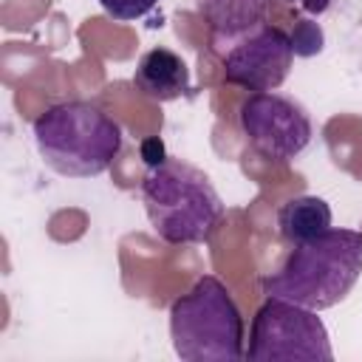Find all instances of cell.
I'll return each instance as SVG.
<instances>
[{"mask_svg": "<svg viewBox=\"0 0 362 362\" xmlns=\"http://www.w3.org/2000/svg\"><path fill=\"white\" fill-rule=\"evenodd\" d=\"M218 54L223 65V79L255 93L280 88L294 59L291 37L272 23L249 28L246 34L223 45Z\"/></svg>", "mask_w": 362, "mask_h": 362, "instance_id": "cell-7", "label": "cell"}, {"mask_svg": "<svg viewBox=\"0 0 362 362\" xmlns=\"http://www.w3.org/2000/svg\"><path fill=\"white\" fill-rule=\"evenodd\" d=\"M246 359L252 362H283V359H308L331 362V339L314 308L266 297L255 311L249 328Z\"/></svg>", "mask_w": 362, "mask_h": 362, "instance_id": "cell-5", "label": "cell"}, {"mask_svg": "<svg viewBox=\"0 0 362 362\" xmlns=\"http://www.w3.org/2000/svg\"><path fill=\"white\" fill-rule=\"evenodd\" d=\"M277 229H280V238L288 240L291 246L311 240L325 229H331V206L317 195L288 198L277 209Z\"/></svg>", "mask_w": 362, "mask_h": 362, "instance_id": "cell-10", "label": "cell"}, {"mask_svg": "<svg viewBox=\"0 0 362 362\" xmlns=\"http://www.w3.org/2000/svg\"><path fill=\"white\" fill-rule=\"evenodd\" d=\"M141 201L153 232L170 246L206 243L223 218V201L209 175L175 156L150 164Z\"/></svg>", "mask_w": 362, "mask_h": 362, "instance_id": "cell-2", "label": "cell"}, {"mask_svg": "<svg viewBox=\"0 0 362 362\" xmlns=\"http://www.w3.org/2000/svg\"><path fill=\"white\" fill-rule=\"evenodd\" d=\"M238 122L249 144L272 161H291L311 141V116L308 110L283 93L257 90L243 99Z\"/></svg>", "mask_w": 362, "mask_h": 362, "instance_id": "cell-6", "label": "cell"}, {"mask_svg": "<svg viewBox=\"0 0 362 362\" xmlns=\"http://www.w3.org/2000/svg\"><path fill=\"white\" fill-rule=\"evenodd\" d=\"M288 3L303 6L308 14H322V11H328V6H331V0H288Z\"/></svg>", "mask_w": 362, "mask_h": 362, "instance_id": "cell-13", "label": "cell"}, {"mask_svg": "<svg viewBox=\"0 0 362 362\" xmlns=\"http://www.w3.org/2000/svg\"><path fill=\"white\" fill-rule=\"evenodd\" d=\"M34 141L48 170L65 178L102 175L122 150V127L90 102H62L34 119Z\"/></svg>", "mask_w": 362, "mask_h": 362, "instance_id": "cell-3", "label": "cell"}, {"mask_svg": "<svg viewBox=\"0 0 362 362\" xmlns=\"http://www.w3.org/2000/svg\"><path fill=\"white\" fill-rule=\"evenodd\" d=\"M362 274V232L325 229L322 235L294 243L286 263L260 277L266 297H280L314 311L345 300Z\"/></svg>", "mask_w": 362, "mask_h": 362, "instance_id": "cell-1", "label": "cell"}, {"mask_svg": "<svg viewBox=\"0 0 362 362\" xmlns=\"http://www.w3.org/2000/svg\"><path fill=\"white\" fill-rule=\"evenodd\" d=\"M133 85L153 102H173L189 93V68L173 48L156 45L141 54L133 71Z\"/></svg>", "mask_w": 362, "mask_h": 362, "instance_id": "cell-8", "label": "cell"}, {"mask_svg": "<svg viewBox=\"0 0 362 362\" xmlns=\"http://www.w3.org/2000/svg\"><path fill=\"white\" fill-rule=\"evenodd\" d=\"M291 37V48H294V57H314L322 51V28L311 20H297V28Z\"/></svg>", "mask_w": 362, "mask_h": 362, "instance_id": "cell-11", "label": "cell"}, {"mask_svg": "<svg viewBox=\"0 0 362 362\" xmlns=\"http://www.w3.org/2000/svg\"><path fill=\"white\" fill-rule=\"evenodd\" d=\"M170 339L184 362H238L246 356L243 314L229 288L204 274L170 305Z\"/></svg>", "mask_w": 362, "mask_h": 362, "instance_id": "cell-4", "label": "cell"}, {"mask_svg": "<svg viewBox=\"0 0 362 362\" xmlns=\"http://www.w3.org/2000/svg\"><path fill=\"white\" fill-rule=\"evenodd\" d=\"M99 6L113 20H139L150 14L158 6V0H99Z\"/></svg>", "mask_w": 362, "mask_h": 362, "instance_id": "cell-12", "label": "cell"}, {"mask_svg": "<svg viewBox=\"0 0 362 362\" xmlns=\"http://www.w3.org/2000/svg\"><path fill=\"white\" fill-rule=\"evenodd\" d=\"M209 23V45L221 51L249 28L266 23V0H198Z\"/></svg>", "mask_w": 362, "mask_h": 362, "instance_id": "cell-9", "label": "cell"}]
</instances>
